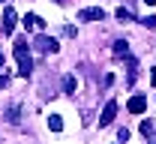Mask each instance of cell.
Instances as JSON below:
<instances>
[{"mask_svg":"<svg viewBox=\"0 0 156 144\" xmlns=\"http://www.w3.org/2000/svg\"><path fill=\"white\" fill-rule=\"evenodd\" d=\"M153 138H156V129H153Z\"/></svg>","mask_w":156,"mask_h":144,"instance_id":"18","label":"cell"},{"mask_svg":"<svg viewBox=\"0 0 156 144\" xmlns=\"http://www.w3.org/2000/svg\"><path fill=\"white\" fill-rule=\"evenodd\" d=\"M15 24H18V12H15L12 6H6V9H3V24H0L3 36H9V33L15 30Z\"/></svg>","mask_w":156,"mask_h":144,"instance_id":"3","label":"cell"},{"mask_svg":"<svg viewBox=\"0 0 156 144\" xmlns=\"http://www.w3.org/2000/svg\"><path fill=\"white\" fill-rule=\"evenodd\" d=\"M114 114H117V102H114V99H108L105 108H102V114H99V126H108L111 120H114Z\"/></svg>","mask_w":156,"mask_h":144,"instance_id":"4","label":"cell"},{"mask_svg":"<svg viewBox=\"0 0 156 144\" xmlns=\"http://www.w3.org/2000/svg\"><path fill=\"white\" fill-rule=\"evenodd\" d=\"M6 84H9V75L3 72V75H0V87H6Z\"/></svg>","mask_w":156,"mask_h":144,"instance_id":"15","label":"cell"},{"mask_svg":"<svg viewBox=\"0 0 156 144\" xmlns=\"http://www.w3.org/2000/svg\"><path fill=\"white\" fill-rule=\"evenodd\" d=\"M144 3H147V6H153V3H156V0H144Z\"/></svg>","mask_w":156,"mask_h":144,"instance_id":"17","label":"cell"},{"mask_svg":"<svg viewBox=\"0 0 156 144\" xmlns=\"http://www.w3.org/2000/svg\"><path fill=\"white\" fill-rule=\"evenodd\" d=\"M6 117H9V123H21V120H18V117H21V108H18V105H9Z\"/></svg>","mask_w":156,"mask_h":144,"instance_id":"10","label":"cell"},{"mask_svg":"<svg viewBox=\"0 0 156 144\" xmlns=\"http://www.w3.org/2000/svg\"><path fill=\"white\" fill-rule=\"evenodd\" d=\"M126 108H129V114H141V111L147 108V96H132V99L126 102Z\"/></svg>","mask_w":156,"mask_h":144,"instance_id":"6","label":"cell"},{"mask_svg":"<svg viewBox=\"0 0 156 144\" xmlns=\"http://www.w3.org/2000/svg\"><path fill=\"white\" fill-rule=\"evenodd\" d=\"M75 87H78V81L72 78V75H66V78H63V90H66V93H75Z\"/></svg>","mask_w":156,"mask_h":144,"instance_id":"12","label":"cell"},{"mask_svg":"<svg viewBox=\"0 0 156 144\" xmlns=\"http://www.w3.org/2000/svg\"><path fill=\"white\" fill-rule=\"evenodd\" d=\"M33 48H36V51H42V54H54L60 45H57V39H54V36H48V33H39L36 39H33Z\"/></svg>","mask_w":156,"mask_h":144,"instance_id":"2","label":"cell"},{"mask_svg":"<svg viewBox=\"0 0 156 144\" xmlns=\"http://www.w3.org/2000/svg\"><path fill=\"white\" fill-rule=\"evenodd\" d=\"M117 21H135V15H132L126 6H120V9H117Z\"/></svg>","mask_w":156,"mask_h":144,"instance_id":"11","label":"cell"},{"mask_svg":"<svg viewBox=\"0 0 156 144\" xmlns=\"http://www.w3.org/2000/svg\"><path fill=\"white\" fill-rule=\"evenodd\" d=\"M48 129H51V132H60V129H63V117H60V114H51V117H48Z\"/></svg>","mask_w":156,"mask_h":144,"instance_id":"9","label":"cell"},{"mask_svg":"<svg viewBox=\"0 0 156 144\" xmlns=\"http://www.w3.org/2000/svg\"><path fill=\"white\" fill-rule=\"evenodd\" d=\"M141 132H144V135L153 132V123H150V120H141Z\"/></svg>","mask_w":156,"mask_h":144,"instance_id":"14","label":"cell"},{"mask_svg":"<svg viewBox=\"0 0 156 144\" xmlns=\"http://www.w3.org/2000/svg\"><path fill=\"white\" fill-rule=\"evenodd\" d=\"M78 18H81V21H102V18H105V12H102L99 6H87V9L78 12Z\"/></svg>","mask_w":156,"mask_h":144,"instance_id":"5","label":"cell"},{"mask_svg":"<svg viewBox=\"0 0 156 144\" xmlns=\"http://www.w3.org/2000/svg\"><path fill=\"white\" fill-rule=\"evenodd\" d=\"M114 57H129V42H126V39H117L114 42Z\"/></svg>","mask_w":156,"mask_h":144,"instance_id":"8","label":"cell"},{"mask_svg":"<svg viewBox=\"0 0 156 144\" xmlns=\"http://www.w3.org/2000/svg\"><path fill=\"white\" fill-rule=\"evenodd\" d=\"M15 60H18V75L27 78V75L33 72V60H30V54H27V36H18V39H15Z\"/></svg>","mask_w":156,"mask_h":144,"instance_id":"1","label":"cell"},{"mask_svg":"<svg viewBox=\"0 0 156 144\" xmlns=\"http://www.w3.org/2000/svg\"><path fill=\"white\" fill-rule=\"evenodd\" d=\"M21 24H24L27 30H42V27H45V21L39 18V15H33V12H30V15H24V21H21Z\"/></svg>","mask_w":156,"mask_h":144,"instance_id":"7","label":"cell"},{"mask_svg":"<svg viewBox=\"0 0 156 144\" xmlns=\"http://www.w3.org/2000/svg\"><path fill=\"white\" fill-rule=\"evenodd\" d=\"M141 24H144V27H150V30H153V27H156V15H147V18H141Z\"/></svg>","mask_w":156,"mask_h":144,"instance_id":"13","label":"cell"},{"mask_svg":"<svg viewBox=\"0 0 156 144\" xmlns=\"http://www.w3.org/2000/svg\"><path fill=\"white\" fill-rule=\"evenodd\" d=\"M150 72H153V75H150V81H153V87H156V69H150Z\"/></svg>","mask_w":156,"mask_h":144,"instance_id":"16","label":"cell"}]
</instances>
